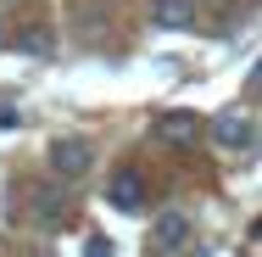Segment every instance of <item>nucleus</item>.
Wrapping results in <instances>:
<instances>
[{
	"label": "nucleus",
	"instance_id": "nucleus-12",
	"mask_svg": "<svg viewBox=\"0 0 262 257\" xmlns=\"http://www.w3.org/2000/svg\"><path fill=\"white\" fill-rule=\"evenodd\" d=\"M6 39H11V34H6V23H0V45H6Z\"/></svg>",
	"mask_w": 262,
	"mask_h": 257
},
{
	"label": "nucleus",
	"instance_id": "nucleus-5",
	"mask_svg": "<svg viewBox=\"0 0 262 257\" xmlns=\"http://www.w3.org/2000/svg\"><path fill=\"white\" fill-rule=\"evenodd\" d=\"M212 140H217L223 151H246V146H257V123H251L246 112H217V117H212Z\"/></svg>",
	"mask_w": 262,
	"mask_h": 257
},
{
	"label": "nucleus",
	"instance_id": "nucleus-6",
	"mask_svg": "<svg viewBox=\"0 0 262 257\" xmlns=\"http://www.w3.org/2000/svg\"><path fill=\"white\" fill-rule=\"evenodd\" d=\"M184 241H190V218L179 207H162L151 218V252H179Z\"/></svg>",
	"mask_w": 262,
	"mask_h": 257
},
{
	"label": "nucleus",
	"instance_id": "nucleus-9",
	"mask_svg": "<svg viewBox=\"0 0 262 257\" xmlns=\"http://www.w3.org/2000/svg\"><path fill=\"white\" fill-rule=\"evenodd\" d=\"M84 257H117V246H112L106 235H90V241H84Z\"/></svg>",
	"mask_w": 262,
	"mask_h": 257
},
{
	"label": "nucleus",
	"instance_id": "nucleus-2",
	"mask_svg": "<svg viewBox=\"0 0 262 257\" xmlns=\"http://www.w3.org/2000/svg\"><path fill=\"white\" fill-rule=\"evenodd\" d=\"M201 129H207V123H201L195 112H162V117H151V140H157V146H173V151L195 146Z\"/></svg>",
	"mask_w": 262,
	"mask_h": 257
},
{
	"label": "nucleus",
	"instance_id": "nucleus-1",
	"mask_svg": "<svg viewBox=\"0 0 262 257\" xmlns=\"http://www.w3.org/2000/svg\"><path fill=\"white\" fill-rule=\"evenodd\" d=\"M90 168H95V146H90L84 134H56L51 140V173L61 179V185L90 179Z\"/></svg>",
	"mask_w": 262,
	"mask_h": 257
},
{
	"label": "nucleus",
	"instance_id": "nucleus-3",
	"mask_svg": "<svg viewBox=\"0 0 262 257\" xmlns=\"http://www.w3.org/2000/svg\"><path fill=\"white\" fill-rule=\"evenodd\" d=\"M106 207L117 212H145V179L134 168H112L106 173Z\"/></svg>",
	"mask_w": 262,
	"mask_h": 257
},
{
	"label": "nucleus",
	"instance_id": "nucleus-7",
	"mask_svg": "<svg viewBox=\"0 0 262 257\" xmlns=\"http://www.w3.org/2000/svg\"><path fill=\"white\" fill-rule=\"evenodd\" d=\"M151 28H195V0H151Z\"/></svg>",
	"mask_w": 262,
	"mask_h": 257
},
{
	"label": "nucleus",
	"instance_id": "nucleus-4",
	"mask_svg": "<svg viewBox=\"0 0 262 257\" xmlns=\"http://www.w3.org/2000/svg\"><path fill=\"white\" fill-rule=\"evenodd\" d=\"M28 207H34V224H45V229H61V224L73 218L67 190H56V185H34V190H28Z\"/></svg>",
	"mask_w": 262,
	"mask_h": 257
},
{
	"label": "nucleus",
	"instance_id": "nucleus-11",
	"mask_svg": "<svg viewBox=\"0 0 262 257\" xmlns=\"http://www.w3.org/2000/svg\"><path fill=\"white\" fill-rule=\"evenodd\" d=\"M23 117H17V106H0V129H17Z\"/></svg>",
	"mask_w": 262,
	"mask_h": 257
},
{
	"label": "nucleus",
	"instance_id": "nucleus-8",
	"mask_svg": "<svg viewBox=\"0 0 262 257\" xmlns=\"http://www.w3.org/2000/svg\"><path fill=\"white\" fill-rule=\"evenodd\" d=\"M11 45H17L23 56H51V51H56V34L45 28V23H28V28L11 34Z\"/></svg>",
	"mask_w": 262,
	"mask_h": 257
},
{
	"label": "nucleus",
	"instance_id": "nucleus-10",
	"mask_svg": "<svg viewBox=\"0 0 262 257\" xmlns=\"http://www.w3.org/2000/svg\"><path fill=\"white\" fill-rule=\"evenodd\" d=\"M246 90H251V95H262V56L251 62V73H246Z\"/></svg>",
	"mask_w": 262,
	"mask_h": 257
}]
</instances>
